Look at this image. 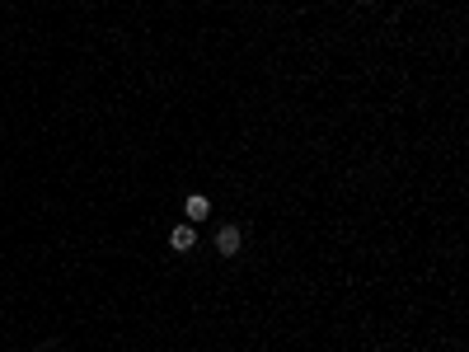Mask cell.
<instances>
[{
  "label": "cell",
  "mask_w": 469,
  "mask_h": 352,
  "mask_svg": "<svg viewBox=\"0 0 469 352\" xmlns=\"http://www.w3.org/2000/svg\"><path fill=\"white\" fill-rule=\"evenodd\" d=\"M239 245H244L239 226H220V230H216V249L225 254V259H234V254H239Z\"/></svg>",
  "instance_id": "cell-1"
},
{
  "label": "cell",
  "mask_w": 469,
  "mask_h": 352,
  "mask_svg": "<svg viewBox=\"0 0 469 352\" xmlns=\"http://www.w3.org/2000/svg\"><path fill=\"white\" fill-rule=\"evenodd\" d=\"M192 245H197V235H192V226H174V230H169V249H174V254H188Z\"/></svg>",
  "instance_id": "cell-2"
},
{
  "label": "cell",
  "mask_w": 469,
  "mask_h": 352,
  "mask_svg": "<svg viewBox=\"0 0 469 352\" xmlns=\"http://www.w3.org/2000/svg\"><path fill=\"white\" fill-rule=\"evenodd\" d=\"M183 212H188V221H202V216L211 212V202H206L202 193H192V198H188V207H183Z\"/></svg>",
  "instance_id": "cell-3"
}]
</instances>
